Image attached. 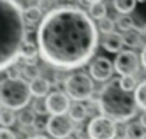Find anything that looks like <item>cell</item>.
<instances>
[{
	"label": "cell",
	"mask_w": 146,
	"mask_h": 139,
	"mask_svg": "<svg viewBox=\"0 0 146 139\" xmlns=\"http://www.w3.org/2000/svg\"><path fill=\"white\" fill-rule=\"evenodd\" d=\"M85 2H88V4H97V2H102V0H85Z\"/></svg>",
	"instance_id": "obj_31"
},
{
	"label": "cell",
	"mask_w": 146,
	"mask_h": 139,
	"mask_svg": "<svg viewBox=\"0 0 146 139\" xmlns=\"http://www.w3.org/2000/svg\"><path fill=\"white\" fill-rule=\"evenodd\" d=\"M88 116V106L83 104V102H74L70 104V109H69V118L72 122H83Z\"/></svg>",
	"instance_id": "obj_14"
},
{
	"label": "cell",
	"mask_w": 146,
	"mask_h": 139,
	"mask_svg": "<svg viewBox=\"0 0 146 139\" xmlns=\"http://www.w3.org/2000/svg\"><path fill=\"white\" fill-rule=\"evenodd\" d=\"M134 97H135V102H137V108L146 111V79L137 84V88L134 90Z\"/></svg>",
	"instance_id": "obj_17"
},
{
	"label": "cell",
	"mask_w": 146,
	"mask_h": 139,
	"mask_svg": "<svg viewBox=\"0 0 146 139\" xmlns=\"http://www.w3.org/2000/svg\"><path fill=\"white\" fill-rule=\"evenodd\" d=\"M28 139H51V137H46V136H40V134H37V136H32V137H28Z\"/></svg>",
	"instance_id": "obj_30"
},
{
	"label": "cell",
	"mask_w": 146,
	"mask_h": 139,
	"mask_svg": "<svg viewBox=\"0 0 146 139\" xmlns=\"http://www.w3.org/2000/svg\"><path fill=\"white\" fill-rule=\"evenodd\" d=\"M139 65H141V60L130 49L120 51L114 58V69L120 76H134L139 70Z\"/></svg>",
	"instance_id": "obj_8"
},
{
	"label": "cell",
	"mask_w": 146,
	"mask_h": 139,
	"mask_svg": "<svg viewBox=\"0 0 146 139\" xmlns=\"http://www.w3.org/2000/svg\"><path fill=\"white\" fill-rule=\"evenodd\" d=\"M88 14L93 18V19H102V18H106L108 16V7L104 2H97V4H90L88 7Z\"/></svg>",
	"instance_id": "obj_16"
},
{
	"label": "cell",
	"mask_w": 146,
	"mask_h": 139,
	"mask_svg": "<svg viewBox=\"0 0 146 139\" xmlns=\"http://www.w3.org/2000/svg\"><path fill=\"white\" fill-rule=\"evenodd\" d=\"M120 84L127 90V92H134L135 88H137V81H135L134 76H121L120 78Z\"/></svg>",
	"instance_id": "obj_24"
},
{
	"label": "cell",
	"mask_w": 146,
	"mask_h": 139,
	"mask_svg": "<svg viewBox=\"0 0 146 139\" xmlns=\"http://www.w3.org/2000/svg\"><path fill=\"white\" fill-rule=\"evenodd\" d=\"M64 88L70 99H74L78 102H85V100H90V97L93 95L95 84H93V81L88 74L72 72L70 76H67L64 79Z\"/></svg>",
	"instance_id": "obj_5"
},
{
	"label": "cell",
	"mask_w": 146,
	"mask_h": 139,
	"mask_svg": "<svg viewBox=\"0 0 146 139\" xmlns=\"http://www.w3.org/2000/svg\"><path fill=\"white\" fill-rule=\"evenodd\" d=\"M116 139H130V137H129L127 134H125V136H120V137H116Z\"/></svg>",
	"instance_id": "obj_32"
},
{
	"label": "cell",
	"mask_w": 146,
	"mask_h": 139,
	"mask_svg": "<svg viewBox=\"0 0 146 139\" xmlns=\"http://www.w3.org/2000/svg\"><path fill=\"white\" fill-rule=\"evenodd\" d=\"M18 120V116L14 114V109L11 108H4L2 106V113H0V123H2V127H13L14 122Z\"/></svg>",
	"instance_id": "obj_18"
},
{
	"label": "cell",
	"mask_w": 146,
	"mask_h": 139,
	"mask_svg": "<svg viewBox=\"0 0 146 139\" xmlns=\"http://www.w3.org/2000/svg\"><path fill=\"white\" fill-rule=\"evenodd\" d=\"M144 34H146V25H144Z\"/></svg>",
	"instance_id": "obj_35"
},
{
	"label": "cell",
	"mask_w": 146,
	"mask_h": 139,
	"mask_svg": "<svg viewBox=\"0 0 146 139\" xmlns=\"http://www.w3.org/2000/svg\"><path fill=\"white\" fill-rule=\"evenodd\" d=\"M141 63H143L144 69H146V46L143 48V53H141Z\"/></svg>",
	"instance_id": "obj_29"
},
{
	"label": "cell",
	"mask_w": 146,
	"mask_h": 139,
	"mask_svg": "<svg viewBox=\"0 0 146 139\" xmlns=\"http://www.w3.org/2000/svg\"><path fill=\"white\" fill-rule=\"evenodd\" d=\"M42 9H40L39 5H30L25 9V21H27V25H37L42 21Z\"/></svg>",
	"instance_id": "obj_15"
},
{
	"label": "cell",
	"mask_w": 146,
	"mask_h": 139,
	"mask_svg": "<svg viewBox=\"0 0 146 139\" xmlns=\"http://www.w3.org/2000/svg\"><path fill=\"white\" fill-rule=\"evenodd\" d=\"M114 23H116V27H118L121 32H127V30H132V28H135V25H134V19H132L130 16H127V14H121V16H118L116 19H114Z\"/></svg>",
	"instance_id": "obj_22"
},
{
	"label": "cell",
	"mask_w": 146,
	"mask_h": 139,
	"mask_svg": "<svg viewBox=\"0 0 146 139\" xmlns=\"http://www.w3.org/2000/svg\"><path fill=\"white\" fill-rule=\"evenodd\" d=\"M39 55L51 67L74 70L88 63L99 46V27L76 5L49 9L37 30Z\"/></svg>",
	"instance_id": "obj_1"
},
{
	"label": "cell",
	"mask_w": 146,
	"mask_h": 139,
	"mask_svg": "<svg viewBox=\"0 0 146 139\" xmlns=\"http://www.w3.org/2000/svg\"><path fill=\"white\" fill-rule=\"evenodd\" d=\"M88 137L90 139H116L118 129H116V122L106 114L100 116H93L88 123Z\"/></svg>",
	"instance_id": "obj_6"
},
{
	"label": "cell",
	"mask_w": 146,
	"mask_h": 139,
	"mask_svg": "<svg viewBox=\"0 0 146 139\" xmlns=\"http://www.w3.org/2000/svg\"><path fill=\"white\" fill-rule=\"evenodd\" d=\"M141 139H146V132H144V136H143V137H141Z\"/></svg>",
	"instance_id": "obj_34"
},
{
	"label": "cell",
	"mask_w": 146,
	"mask_h": 139,
	"mask_svg": "<svg viewBox=\"0 0 146 139\" xmlns=\"http://www.w3.org/2000/svg\"><path fill=\"white\" fill-rule=\"evenodd\" d=\"M46 130L49 132L51 137L65 139L76 129H74V122H72L70 118H67V116H64V114H49Z\"/></svg>",
	"instance_id": "obj_7"
},
{
	"label": "cell",
	"mask_w": 146,
	"mask_h": 139,
	"mask_svg": "<svg viewBox=\"0 0 146 139\" xmlns=\"http://www.w3.org/2000/svg\"><path fill=\"white\" fill-rule=\"evenodd\" d=\"M125 134H127L130 139H141L144 136V127L141 123H130L127 127V130H125Z\"/></svg>",
	"instance_id": "obj_23"
},
{
	"label": "cell",
	"mask_w": 146,
	"mask_h": 139,
	"mask_svg": "<svg viewBox=\"0 0 146 139\" xmlns=\"http://www.w3.org/2000/svg\"><path fill=\"white\" fill-rule=\"evenodd\" d=\"M32 109H34L37 114H49L48 109H46V100L40 102V100L37 99V102H34V106H32Z\"/></svg>",
	"instance_id": "obj_26"
},
{
	"label": "cell",
	"mask_w": 146,
	"mask_h": 139,
	"mask_svg": "<svg viewBox=\"0 0 146 139\" xmlns=\"http://www.w3.org/2000/svg\"><path fill=\"white\" fill-rule=\"evenodd\" d=\"M137 2H144V0H137Z\"/></svg>",
	"instance_id": "obj_36"
},
{
	"label": "cell",
	"mask_w": 146,
	"mask_h": 139,
	"mask_svg": "<svg viewBox=\"0 0 146 139\" xmlns=\"http://www.w3.org/2000/svg\"><path fill=\"white\" fill-rule=\"evenodd\" d=\"M0 16H2V55H0V69L7 70L23 53L27 42L25 30V11L16 0H0Z\"/></svg>",
	"instance_id": "obj_2"
},
{
	"label": "cell",
	"mask_w": 146,
	"mask_h": 139,
	"mask_svg": "<svg viewBox=\"0 0 146 139\" xmlns=\"http://www.w3.org/2000/svg\"><path fill=\"white\" fill-rule=\"evenodd\" d=\"M30 88H32V95L37 99H42V97H48V95L51 93V83L42 78V76H35L32 79V83H30Z\"/></svg>",
	"instance_id": "obj_12"
},
{
	"label": "cell",
	"mask_w": 146,
	"mask_h": 139,
	"mask_svg": "<svg viewBox=\"0 0 146 139\" xmlns=\"http://www.w3.org/2000/svg\"><path fill=\"white\" fill-rule=\"evenodd\" d=\"M114 70V62L108 57H95V60L90 63V74L95 81H109Z\"/></svg>",
	"instance_id": "obj_9"
},
{
	"label": "cell",
	"mask_w": 146,
	"mask_h": 139,
	"mask_svg": "<svg viewBox=\"0 0 146 139\" xmlns=\"http://www.w3.org/2000/svg\"><path fill=\"white\" fill-rule=\"evenodd\" d=\"M70 97L64 92H51L46 97V109L49 114H65L70 109Z\"/></svg>",
	"instance_id": "obj_10"
},
{
	"label": "cell",
	"mask_w": 146,
	"mask_h": 139,
	"mask_svg": "<svg viewBox=\"0 0 146 139\" xmlns=\"http://www.w3.org/2000/svg\"><path fill=\"white\" fill-rule=\"evenodd\" d=\"M37 55H39V44H37V42H32V41H27L25 46H23L21 57L25 60H34Z\"/></svg>",
	"instance_id": "obj_20"
},
{
	"label": "cell",
	"mask_w": 146,
	"mask_h": 139,
	"mask_svg": "<svg viewBox=\"0 0 146 139\" xmlns=\"http://www.w3.org/2000/svg\"><path fill=\"white\" fill-rule=\"evenodd\" d=\"M130 93L120 84V79H109L99 92V111L114 122L132 120L137 113V102Z\"/></svg>",
	"instance_id": "obj_3"
},
{
	"label": "cell",
	"mask_w": 146,
	"mask_h": 139,
	"mask_svg": "<svg viewBox=\"0 0 146 139\" xmlns=\"http://www.w3.org/2000/svg\"><path fill=\"white\" fill-rule=\"evenodd\" d=\"M116 27V23H114V19H111V18H102V19H99V30L100 32H104V34H109V32H113V28Z\"/></svg>",
	"instance_id": "obj_25"
},
{
	"label": "cell",
	"mask_w": 146,
	"mask_h": 139,
	"mask_svg": "<svg viewBox=\"0 0 146 139\" xmlns=\"http://www.w3.org/2000/svg\"><path fill=\"white\" fill-rule=\"evenodd\" d=\"M0 99L4 108L11 109H25V106L32 99V88L27 79L19 76H9L2 79L0 84Z\"/></svg>",
	"instance_id": "obj_4"
},
{
	"label": "cell",
	"mask_w": 146,
	"mask_h": 139,
	"mask_svg": "<svg viewBox=\"0 0 146 139\" xmlns=\"http://www.w3.org/2000/svg\"><path fill=\"white\" fill-rule=\"evenodd\" d=\"M135 2H137V0H114L113 5L120 14H129L135 9Z\"/></svg>",
	"instance_id": "obj_19"
},
{
	"label": "cell",
	"mask_w": 146,
	"mask_h": 139,
	"mask_svg": "<svg viewBox=\"0 0 146 139\" xmlns=\"http://www.w3.org/2000/svg\"><path fill=\"white\" fill-rule=\"evenodd\" d=\"M65 139H78V137H72V136H69V137H65Z\"/></svg>",
	"instance_id": "obj_33"
},
{
	"label": "cell",
	"mask_w": 146,
	"mask_h": 139,
	"mask_svg": "<svg viewBox=\"0 0 146 139\" xmlns=\"http://www.w3.org/2000/svg\"><path fill=\"white\" fill-rule=\"evenodd\" d=\"M123 41H125V44L134 48V46H139V42H141V35H139V30H127V32H123Z\"/></svg>",
	"instance_id": "obj_21"
},
{
	"label": "cell",
	"mask_w": 146,
	"mask_h": 139,
	"mask_svg": "<svg viewBox=\"0 0 146 139\" xmlns=\"http://www.w3.org/2000/svg\"><path fill=\"white\" fill-rule=\"evenodd\" d=\"M18 123L21 127V130L28 129V127H35L37 123V113L34 109H21L18 114Z\"/></svg>",
	"instance_id": "obj_13"
},
{
	"label": "cell",
	"mask_w": 146,
	"mask_h": 139,
	"mask_svg": "<svg viewBox=\"0 0 146 139\" xmlns=\"http://www.w3.org/2000/svg\"><path fill=\"white\" fill-rule=\"evenodd\" d=\"M123 44H125L123 34H118V32H109V34H106V37L102 39L104 49L109 51V53H120Z\"/></svg>",
	"instance_id": "obj_11"
},
{
	"label": "cell",
	"mask_w": 146,
	"mask_h": 139,
	"mask_svg": "<svg viewBox=\"0 0 146 139\" xmlns=\"http://www.w3.org/2000/svg\"><path fill=\"white\" fill-rule=\"evenodd\" d=\"M0 139H16V134L7 129V127H2V132H0Z\"/></svg>",
	"instance_id": "obj_27"
},
{
	"label": "cell",
	"mask_w": 146,
	"mask_h": 139,
	"mask_svg": "<svg viewBox=\"0 0 146 139\" xmlns=\"http://www.w3.org/2000/svg\"><path fill=\"white\" fill-rule=\"evenodd\" d=\"M53 2H56V0H53Z\"/></svg>",
	"instance_id": "obj_37"
},
{
	"label": "cell",
	"mask_w": 146,
	"mask_h": 139,
	"mask_svg": "<svg viewBox=\"0 0 146 139\" xmlns=\"http://www.w3.org/2000/svg\"><path fill=\"white\" fill-rule=\"evenodd\" d=\"M139 123L146 129V111H144V113H141V116H139Z\"/></svg>",
	"instance_id": "obj_28"
}]
</instances>
